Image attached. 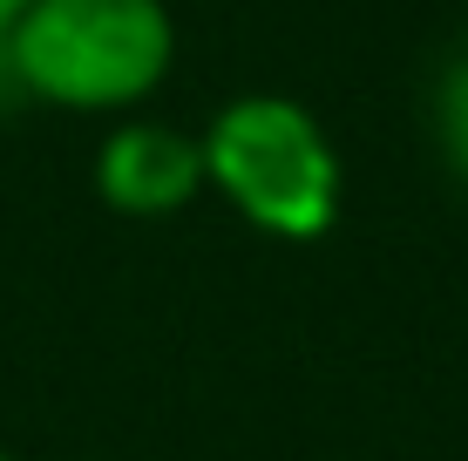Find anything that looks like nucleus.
I'll return each mask as SVG.
<instances>
[{
    "label": "nucleus",
    "mask_w": 468,
    "mask_h": 461,
    "mask_svg": "<svg viewBox=\"0 0 468 461\" xmlns=\"http://www.w3.org/2000/svg\"><path fill=\"white\" fill-rule=\"evenodd\" d=\"M0 41L27 102L75 116H122L150 102L176 61L164 0H27Z\"/></svg>",
    "instance_id": "1"
},
{
    "label": "nucleus",
    "mask_w": 468,
    "mask_h": 461,
    "mask_svg": "<svg viewBox=\"0 0 468 461\" xmlns=\"http://www.w3.org/2000/svg\"><path fill=\"white\" fill-rule=\"evenodd\" d=\"M204 183L251 231L313 245L340 217V150L292 95H238L204 122Z\"/></svg>",
    "instance_id": "2"
},
{
    "label": "nucleus",
    "mask_w": 468,
    "mask_h": 461,
    "mask_svg": "<svg viewBox=\"0 0 468 461\" xmlns=\"http://www.w3.org/2000/svg\"><path fill=\"white\" fill-rule=\"evenodd\" d=\"M95 197L122 217H170L204 190V142L176 122H116L95 142Z\"/></svg>",
    "instance_id": "3"
},
{
    "label": "nucleus",
    "mask_w": 468,
    "mask_h": 461,
    "mask_svg": "<svg viewBox=\"0 0 468 461\" xmlns=\"http://www.w3.org/2000/svg\"><path fill=\"white\" fill-rule=\"evenodd\" d=\"M434 142H441L455 183L468 190V47L441 68V89H434Z\"/></svg>",
    "instance_id": "4"
},
{
    "label": "nucleus",
    "mask_w": 468,
    "mask_h": 461,
    "mask_svg": "<svg viewBox=\"0 0 468 461\" xmlns=\"http://www.w3.org/2000/svg\"><path fill=\"white\" fill-rule=\"evenodd\" d=\"M14 102H27V95H21V75L7 61V41H0V109H14Z\"/></svg>",
    "instance_id": "5"
},
{
    "label": "nucleus",
    "mask_w": 468,
    "mask_h": 461,
    "mask_svg": "<svg viewBox=\"0 0 468 461\" xmlns=\"http://www.w3.org/2000/svg\"><path fill=\"white\" fill-rule=\"evenodd\" d=\"M21 14H27V0H0V35H7V27L21 21Z\"/></svg>",
    "instance_id": "6"
},
{
    "label": "nucleus",
    "mask_w": 468,
    "mask_h": 461,
    "mask_svg": "<svg viewBox=\"0 0 468 461\" xmlns=\"http://www.w3.org/2000/svg\"><path fill=\"white\" fill-rule=\"evenodd\" d=\"M0 461H7V448H0Z\"/></svg>",
    "instance_id": "7"
}]
</instances>
